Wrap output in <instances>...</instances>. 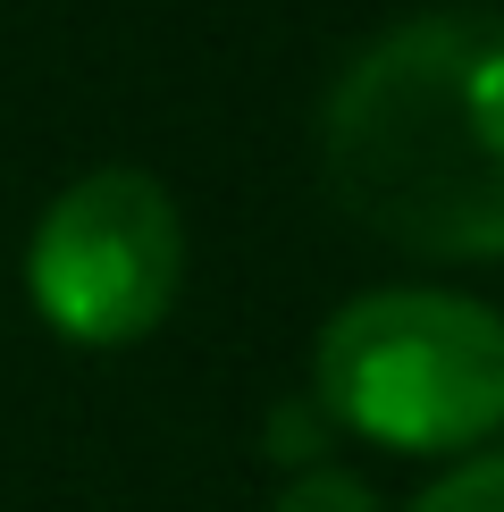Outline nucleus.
Segmentation results:
<instances>
[{
    "instance_id": "6",
    "label": "nucleus",
    "mask_w": 504,
    "mask_h": 512,
    "mask_svg": "<svg viewBox=\"0 0 504 512\" xmlns=\"http://www.w3.org/2000/svg\"><path fill=\"white\" fill-rule=\"evenodd\" d=\"M328 412L311 395H294V403H278V412H269V429H261V445L278 462H294V471H311V462H328Z\"/></svg>"
},
{
    "instance_id": "4",
    "label": "nucleus",
    "mask_w": 504,
    "mask_h": 512,
    "mask_svg": "<svg viewBox=\"0 0 504 512\" xmlns=\"http://www.w3.org/2000/svg\"><path fill=\"white\" fill-rule=\"evenodd\" d=\"M404 512H504V445H488V454L454 462L446 479H429Z\"/></svg>"
},
{
    "instance_id": "5",
    "label": "nucleus",
    "mask_w": 504,
    "mask_h": 512,
    "mask_svg": "<svg viewBox=\"0 0 504 512\" xmlns=\"http://www.w3.org/2000/svg\"><path fill=\"white\" fill-rule=\"evenodd\" d=\"M269 512H387L378 504V487L362 471H336V462H311V471H294L278 487V504Z\"/></svg>"
},
{
    "instance_id": "2",
    "label": "nucleus",
    "mask_w": 504,
    "mask_h": 512,
    "mask_svg": "<svg viewBox=\"0 0 504 512\" xmlns=\"http://www.w3.org/2000/svg\"><path fill=\"white\" fill-rule=\"evenodd\" d=\"M328 429L387 454H479L504 429V311L446 286H370L311 345Z\"/></svg>"
},
{
    "instance_id": "1",
    "label": "nucleus",
    "mask_w": 504,
    "mask_h": 512,
    "mask_svg": "<svg viewBox=\"0 0 504 512\" xmlns=\"http://www.w3.org/2000/svg\"><path fill=\"white\" fill-rule=\"evenodd\" d=\"M328 202L420 261H504V9H420L320 101Z\"/></svg>"
},
{
    "instance_id": "3",
    "label": "nucleus",
    "mask_w": 504,
    "mask_h": 512,
    "mask_svg": "<svg viewBox=\"0 0 504 512\" xmlns=\"http://www.w3.org/2000/svg\"><path fill=\"white\" fill-rule=\"evenodd\" d=\"M26 294L42 328L84 353L143 345L185 294V210L152 168H84L59 185L26 244Z\"/></svg>"
}]
</instances>
